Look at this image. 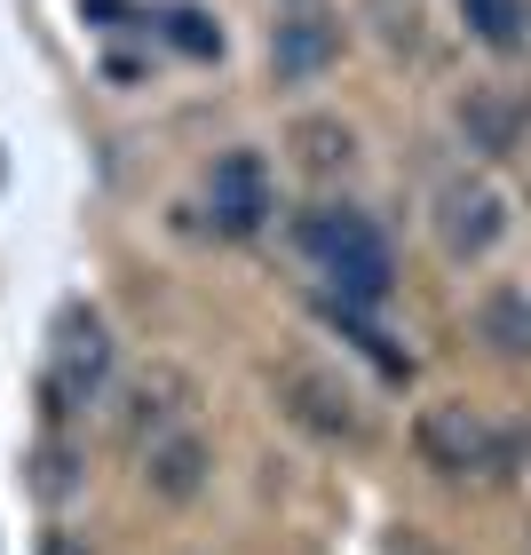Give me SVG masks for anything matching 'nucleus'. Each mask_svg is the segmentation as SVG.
<instances>
[{"mask_svg": "<svg viewBox=\"0 0 531 555\" xmlns=\"http://www.w3.org/2000/svg\"><path fill=\"white\" fill-rule=\"evenodd\" d=\"M104 373H112V325L72 301V310L56 318V365H48V389H40L48 421H72L95 389H104Z\"/></svg>", "mask_w": 531, "mask_h": 555, "instance_id": "obj_3", "label": "nucleus"}, {"mask_svg": "<svg viewBox=\"0 0 531 555\" xmlns=\"http://www.w3.org/2000/svg\"><path fill=\"white\" fill-rule=\"evenodd\" d=\"M294 246L325 270L334 301H349V310H381V301L397 294V255H389V238L373 231V215H358V207L294 215Z\"/></svg>", "mask_w": 531, "mask_h": 555, "instance_id": "obj_1", "label": "nucleus"}, {"mask_svg": "<svg viewBox=\"0 0 531 555\" xmlns=\"http://www.w3.org/2000/svg\"><path fill=\"white\" fill-rule=\"evenodd\" d=\"M476 334H484L500 358H531V294L523 286H492L476 301Z\"/></svg>", "mask_w": 531, "mask_h": 555, "instance_id": "obj_11", "label": "nucleus"}, {"mask_svg": "<svg viewBox=\"0 0 531 555\" xmlns=\"http://www.w3.org/2000/svg\"><path fill=\"white\" fill-rule=\"evenodd\" d=\"M294 159L310 167V175H341L349 159H358V135L341 128V119H294Z\"/></svg>", "mask_w": 531, "mask_h": 555, "instance_id": "obj_12", "label": "nucleus"}, {"mask_svg": "<svg viewBox=\"0 0 531 555\" xmlns=\"http://www.w3.org/2000/svg\"><path fill=\"white\" fill-rule=\"evenodd\" d=\"M428 222H437V246L452 262H484L492 246L508 238V198H500V183H484V175H452L437 191V207H428Z\"/></svg>", "mask_w": 531, "mask_h": 555, "instance_id": "obj_4", "label": "nucleus"}, {"mask_svg": "<svg viewBox=\"0 0 531 555\" xmlns=\"http://www.w3.org/2000/svg\"><path fill=\"white\" fill-rule=\"evenodd\" d=\"M207 207H215V231L222 238H255L262 222H270V167H262V151H222L215 175H207Z\"/></svg>", "mask_w": 531, "mask_h": 555, "instance_id": "obj_5", "label": "nucleus"}, {"mask_svg": "<svg viewBox=\"0 0 531 555\" xmlns=\"http://www.w3.org/2000/svg\"><path fill=\"white\" fill-rule=\"evenodd\" d=\"M159 24H167V40L183 48V56H222V24L207 9H191V0H183V9H167Z\"/></svg>", "mask_w": 531, "mask_h": 555, "instance_id": "obj_14", "label": "nucleus"}, {"mask_svg": "<svg viewBox=\"0 0 531 555\" xmlns=\"http://www.w3.org/2000/svg\"><path fill=\"white\" fill-rule=\"evenodd\" d=\"M277 397H286V413L301 421V428H318V437H349L358 444L365 437V413H358V397H349L334 373H318V365H286L277 373Z\"/></svg>", "mask_w": 531, "mask_h": 555, "instance_id": "obj_7", "label": "nucleus"}, {"mask_svg": "<svg viewBox=\"0 0 531 555\" xmlns=\"http://www.w3.org/2000/svg\"><path fill=\"white\" fill-rule=\"evenodd\" d=\"M461 135H468V151H484V159H508V151L523 143V112H516V95H500V88H468V95H461Z\"/></svg>", "mask_w": 531, "mask_h": 555, "instance_id": "obj_9", "label": "nucleus"}, {"mask_svg": "<svg viewBox=\"0 0 531 555\" xmlns=\"http://www.w3.org/2000/svg\"><path fill=\"white\" fill-rule=\"evenodd\" d=\"M183 405H191V382L159 365V373H143V382L128 389V421H119V428H128V444H143V437L159 444L167 428H174V413H183Z\"/></svg>", "mask_w": 531, "mask_h": 555, "instance_id": "obj_10", "label": "nucleus"}, {"mask_svg": "<svg viewBox=\"0 0 531 555\" xmlns=\"http://www.w3.org/2000/svg\"><path fill=\"white\" fill-rule=\"evenodd\" d=\"M207 476H215V452H207V437H191V428H167V437L143 452V485H151V500H167V508H191V500L207 492Z\"/></svg>", "mask_w": 531, "mask_h": 555, "instance_id": "obj_8", "label": "nucleus"}, {"mask_svg": "<svg viewBox=\"0 0 531 555\" xmlns=\"http://www.w3.org/2000/svg\"><path fill=\"white\" fill-rule=\"evenodd\" d=\"M334 64H341V16H325V9H286V16H277V33H270V72H277L286 88L325 80Z\"/></svg>", "mask_w": 531, "mask_h": 555, "instance_id": "obj_6", "label": "nucleus"}, {"mask_svg": "<svg viewBox=\"0 0 531 555\" xmlns=\"http://www.w3.org/2000/svg\"><path fill=\"white\" fill-rule=\"evenodd\" d=\"M461 16L476 24V40H484V48H500V56L531 40V9H523V0H461Z\"/></svg>", "mask_w": 531, "mask_h": 555, "instance_id": "obj_13", "label": "nucleus"}, {"mask_svg": "<svg viewBox=\"0 0 531 555\" xmlns=\"http://www.w3.org/2000/svg\"><path fill=\"white\" fill-rule=\"evenodd\" d=\"M413 444L437 476H508V461L523 452L508 428H484L468 405H428L413 421Z\"/></svg>", "mask_w": 531, "mask_h": 555, "instance_id": "obj_2", "label": "nucleus"}, {"mask_svg": "<svg viewBox=\"0 0 531 555\" xmlns=\"http://www.w3.org/2000/svg\"><path fill=\"white\" fill-rule=\"evenodd\" d=\"M33 492H40V500H72V492H80V452H72V444H40Z\"/></svg>", "mask_w": 531, "mask_h": 555, "instance_id": "obj_15", "label": "nucleus"}]
</instances>
